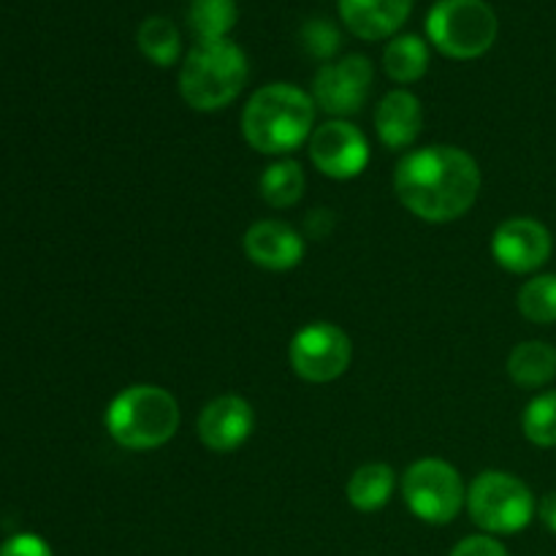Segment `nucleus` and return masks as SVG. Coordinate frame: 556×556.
<instances>
[{
  "instance_id": "nucleus-1",
  "label": "nucleus",
  "mask_w": 556,
  "mask_h": 556,
  "mask_svg": "<svg viewBox=\"0 0 556 556\" xmlns=\"http://www.w3.org/2000/svg\"><path fill=\"white\" fill-rule=\"evenodd\" d=\"M394 190L402 206L418 220H459L472 210L481 193V166L462 147H421L400 161L394 172Z\"/></svg>"
},
{
  "instance_id": "nucleus-2",
  "label": "nucleus",
  "mask_w": 556,
  "mask_h": 556,
  "mask_svg": "<svg viewBox=\"0 0 556 556\" xmlns=\"http://www.w3.org/2000/svg\"><path fill=\"white\" fill-rule=\"evenodd\" d=\"M313 96L291 81H271L250 96L242 112V136L255 152L288 155L309 141L315 130Z\"/></svg>"
},
{
  "instance_id": "nucleus-3",
  "label": "nucleus",
  "mask_w": 556,
  "mask_h": 556,
  "mask_svg": "<svg viewBox=\"0 0 556 556\" xmlns=\"http://www.w3.org/2000/svg\"><path fill=\"white\" fill-rule=\"evenodd\" d=\"M182 413L177 400L161 386L136 383L119 391L106 407V432L125 451L163 448L177 434Z\"/></svg>"
},
{
  "instance_id": "nucleus-4",
  "label": "nucleus",
  "mask_w": 556,
  "mask_h": 556,
  "mask_svg": "<svg viewBox=\"0 0 556 556\" xmlns=\"http://www.w3.org/2000/svg\"><path fill=\"white\" fill-rule=\"evenodd\" d=\"M250 76L248 54L242 47L223 41H199L179 71V92L195 112H220L237 101Z\"/></svg>"
},
{
  "instance_id": "nucleus-5",
  "label": "nucleus",
  "mask_w": 556,
  "mask_h": 556,
  "mask_svg": "<svg viewBox=\"0 0 556 556\" xmlns=\"http://www.w3.org/2000/svg\"><path fill=\"white\" fill-rule=\"evenodd\" d=\"M500 22L486 0H438L427 14V36L454 60L483 58L497 41Z\"/></svg>"
},
{
  "instance_id": "nucleus-6",
  "label": "nucleus",
  "mask_w": 556,
  "mask_h": 556,
  "mask_svg": "<svg viewBox=\"0 0 556 556\" xmlns=\"http://www.w3.org/2000/svg\"><path fill=\"white\" fill-rule=\"evenodd\" d=\"M467 514L486 535H516L527 530L538 514L532 489L521 478L503 470H486L467 489Z\"/></svg>"
},
{
  "instance_id": "nucleus-7",
  "label": "nucleus",
  "mask_w": 556,
  "mask_h": 556,
  "mask_svg": "<svg viewBox=\"0 0 556 556\" xmlns=\"http://www.w3.org/2000/svg\"><path fill=\"white\" fill-rule=\"evenodd\" d=\"M402 497L424 525L443 527L465 508L467 489L459 470L445 459H418L402 476Z\"/></svg>"
},
{
  "instance_id": "nucleus-8",
  "label": "nucleus",
  "mask_w": 556,
  "mask_h": 556,
  "mask_svg": "<svg viewBox=\"0 0 556 556\" xmlns=\"http://www.w3.org/2000/svg\"><path fill=\"white\" fill-rule=\"evenodd\" d=\"M293 372L307 383H331L351 367V337L329 320H313L293 334L288 348Z\"/></svg>"
},
{
  "instance_id": "nucleus-9",
  "label": "nucleus",
  "mask_w": 556,
  "mask_h": 556,
  "mask_svg": "<svg viewBox=\"0 0 556 556\" xmlns=\"http://www.w3.org/2000/svg\"><path fill=\"white\" fill-rule=\"evenodd\" d=\"M375 68L364 54H345L334 63H324L313 79V101L334 119L356 114L372 90Z\"/></svg>"
},
{
  "instance_id": "nucleus-10",
  "label": "nucleus",
  "mask_w": 556,
  "mask_h": 556,
  "mask_svg": "<svg viewBox=\"0 0 556 556\" xmlns=\"http://www.w3.org/2000/svg\"><path fill=\"white\" fill-rule=\"evenodd\" d=\"M309 161L324 177L356 179L369 163V141L348 119H329L309 136Z\"/></svg>"
},
{
  "instance_id": "nucleus-11",
  "label": "nucleus",
  "mask_w": 556,
  "mask_h": 556,
  "mask_svg": "<svg viewBox=\"0 0 556 556\" xmlns=\"http://www.w3.org/2000/svg\"><path fill=\"white\" fill-rule=\"evenodd\" d=\"M554 253V237L535 217H510L492 237V255L510 275H532Z\"/></svg>"
},
{
  "instance_id": "nucleus-12",
  "label": "nucleus",
  "mask_w": 556,
  "mask_h": 556,
  "mask_svg": "<svg viewBox=\"0 0 556 556\" xmlns=\"http://www.w3.org/2000/svg\"><path fill=\"white\" fill-rule=\"evenodd\" d=\"M255 410L244 396L223 394L204 405L199 416V438L212 454H233L250 440Z\"/></svg>"
},
{
  "instance_id": "nucleus-13",
  "label": "nucleus",
  "mask_w": 556,
  "mask_h": 556,
  "mask_svg": "<svg viewBox=\"0 0 556 556\" xmlns=\"http://www.w3.org/2000/svg\"><path fill=\"white\" fill-rule=\"evenodd\" d=\"M244 255L269 271H288L302 264L304 239L282 220H258L244 231Z\"/></svg>"
},
{
  "instance_id": "nucleus-14",
  "label": "nucleus",
  "mask_w": 556,
  "mask_h": 556,
  "mask_svg": "<svg viewBox=\"0 0 556 556\" xmlns=\"http://www.w3.org/2000/svg\"><path fill=\"white\" fill-rule=\"evenodd\" d=\"M337 5L348 30L364 41L394 36L413 11V0H337Z\"/></svg>"
},
{
  "instance_id": "nucleus-15",
  "label": "nucleus",
  "mask_w": 556,
  "mask_h": 556,
  "mask_svg": "<svg viewBox=\"0 0 556 556\" xmlns=\"http://www.w3.org/2000/svg\"><path fill=\"white\" fill-rule=\"evenodd\" d=\"M424 128L421 101L410 90H391L375 109V130L389 150H407L416 144Z\"/></svg>"
},
{
  "instance_id": "nucleus-16",
  "label": "nucleus",
  "mask_w": 556,
  "mask_h": 556,
  "mask_svg": "<svg viewBox=\"0 0 556 556\" xmlns=\"http://www.w3.org/2000/svg\"><path fill=\"white\" fill-rule=\"evenodd\" d=\"M508 375L519 389H543L556 378V348L541 340L521 342L510 351Z\"/></svg>"
},
{
  "instance_id": "nucleus-17",
  "label": "nucleus",
  "mask_w": 556,
  "mask_h": 556,
  "mask_svg": "<svg viewBox=\"0 0 556 556\" xmlns=\"http://www.w3.org/2000/svg\"><path fill=\"white\" fill-rule=\"evenodd\" d=\"M394 470L383 462H369L362 465L348 481V503L362 514H375V510L386 508L394 494Z\"/></svg>"
},
{
  "instance_id": "nucleus-18",
  "label": "nucleus",
  "mask_w": 556,
  "mask_h": 556,
  "mask_svg": "<svg viewBox=\"0 0 556 556\" xmlns=\"http://www.w3.org/2000/svg\"><path fill=\"white\" fill-rule=\"evenodd\" d=\"M304 185H307L304 168L291 157H280V161L269 163L258 179L261 199L275 206V210H288V206L299 204L304 195Z\"/></svg>"
},
{
  "instance_id": "nucleus-19",
  "label": "nucleus",
  "mask_w": 556,
  "mask_h": 556,
  "mask_svg": "<svg viewBox=\"0 0 556 556\" xmlns=\"http://www.w3.org/2000/svg\"><path fill=\"white\" fill-rule=\"evenodd\" d=\"M383 68L396 85L418 81L429 68V47L421 36H394L383 52Z\"/></svg>"
},
{
  "instance_id": "nucleus-20",
  "label": "nucleus",
  "mask_w": 556,
  "mask_h": 556,
  "mask_svg": "<svg viewBox=\"0 0 556 556\" xmlns=\"http://www.w3.org/2000/svg\"><path fill=\"white\" fill-rule=\"evenodd\" d=\"M237 0H190L188 25L199 41H223L237 25Z\"/></svg>"
},
{
  "instance_id": "nucleus-21",
  "label": "nucleus",
  "mask_w": 556,
  "mask_h": 556,
  "mask_svg": "<svg viewBox=\"0 0 556 556\" xmlns=\"http://www.w3.org/2000/svg\"><path fill=\"white\" fill-rule=\"evenodd\" d=\"M136 41H139L141 54L161 68L177 63L179 52H182V38H179L177 25L166 16H150V20L141 22Z\"/></svg>"
},
{
  "instance_id": "nucleus-22",
  "label": "nucleus",
  "mask_w": 556,
  "mask_h": 556,
  "mask_svg": "<svg viewBox=\"0 0 556 556\" xmlns=\"http://www.w3.org/2000/svg\"><path fill=\"white\" fill-rule=\"evenodd\" d=\"M519 313L530 324L552 326L556 324V275H535L519 288Z\"/></svg>"
},
{
  "instance_id": "nucleus-23",
  "label": "nucleus",
  "mask_w": 556,
  "mask_h": 556,
  "mask_svg": "<svg viewBox=\"0 0 556 556\" xmlns=\"http://www.w3.org/2000/svg\"><path fill=\"white\" fill-rule=\"evenodd\" d=\"M521 432L538 448H556V391H543L525 407Z\"/></svg>"
},
{
  "instance_id": "nucleus-24",
  "label": "nucleus",
  "mask_w": 556,
  "mask_h": 556,
  "mask_svg": "<svg viewBox=\"0 0 556 556\" xmlns=\"http://www.w3.org/2000/svg\"><path fill=\"white\" fill-rule=\"evenodd\" d=\"M340 30L329 20H309L302 27V43L307 54H313L315 60H324V63H329L340 52Z\"/></svg>"
},
{
  "instance_id": "nucleus-25",
  "label": "nucleus",
  "mask_w": 556,
  "mask_h": 556,
  "mask_svg": "<svg viewBox=\"0 0 556 556\" xmlns=\"http://www.w3.org/2000/svg\"><path fill=\"white\" fill-rule=\"evenodd\" d=\"M451 556H508V548L494 535H470L456 543Z\"/></svg>"
},
{
  "instance_id": "nucleus-26",
  "label": "nucleus",
  "mask_w": 556,
  "mask_h": 556,
  "mask_svg": "<svg viewBox=\"0 0 556 556\" xmlns=\"http://www.w3.org/2000/svg\"><path fill=\"white\" fill-rule=\"evenodd\" d=\"M0 556H52V548H49V543L43 538L22 532V535L9 538L0 546Z\"/></svg>"
},
{
  "instance_id": "nucleus-27",
  "label": "nucleus",
  "mask_w": 556,
  "mask_h": 556,
  "mask_svg": "<svg viewBox=\"0 0 556 556\" xmlns=\"http://www.w3.org/2000/svg\"><path fill=\"white\" fill-rule=\"evenodd\" d=\"M304 231L313 239H324L334 231V212L331 210H313L304 220Z\"/></svg>"
},
{
  "instance_id": "nucleus-28",
  "label": "nucleus",
  "mask_w": 556,
  "mask_h": 556,
  "mask_svg": "<svg viewBox=\"0 0 556 556\" xmlns=\"http://www.w3.org/2000/svg\"><path fill=\"white\" fill-rule=\"evenodd\" d=\"M538 516H541L543 527L556 535V492H548L546 497L541 500V505H538Z\"/></svg>"
}]
</instances>
